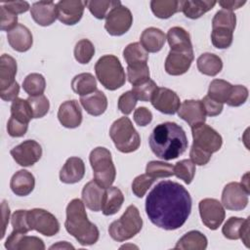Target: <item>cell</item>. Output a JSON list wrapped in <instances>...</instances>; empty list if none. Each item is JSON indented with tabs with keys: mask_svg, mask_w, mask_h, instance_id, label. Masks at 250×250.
<instances>
[{
	"mask_svg": "<svg viewBox=\"0 0 250 250\" xmlns=\"http://www.w3.org/2000/svg\"><path fill=\"white\" fill-rule=\"evenodd\" d=\"M89 160L95 181L104 188L111 187L116 177V169L110 151L104 146H98L90 152Z\"/></svg>",
	"mask_w": 250,
	"mask_h": 250,
	"instance_id": "52a82bcc",
	"label": "cell"
},
{
	"mask_svg": "<svg viewBox=\"0 0 250 250\" xmlns=\"http://www.w3.org/2000/svg\"><path fill=\"white\" fill-rule=\"evenodd\" d=\"M123 57L127 62V66H137L147 64L148 53L139 42L130 43L123 50Z\"/></svg>",
	"mask_w": 250,
	"mask_h": 250,
	"instance_id": "d6a6232c",
	"label": "cell"
},
{
	"mask_svg": "<svg viewBox=\"0 0 250 250\" xmlns=\"http://www.w3.org/2000/svg\"><path fill=\"white\" fill-rule=\"evenodd\" d=\"M18 16L9 12L4 6L0 7V28L3 31L12 30L18 23Z\"/></svg>",
	"mask_w": 250,
	"mask_h": 250,
	"instance_id": "db71d44e",
	"label": "cell"
},
{
	"mask_svg": "<svg viewBox=\"0 0 250 250\" xmlns=\"http://www.w3.org/2000/svg\"><path fill=\"white\" fill-rule=\"evenodd\" d=\"M27 129H28V124L22 123L12 116L10 117L7 124V131L11 137H14V138L22 137L25 135Z\"/></svg>",
	"mask_w": 250,
	"mask_h": 250,
	"instance_id": "9f6ffc18",
	"label": "cell"
},
{
	"mask_svg": "<svg viewBox=\"0 0 250 250\" xmlns=\"http://www.w3.org/2000/svg\"><path fill=\"white\" fill-rule=\"evenodd\" d=\"M155 180L149 177L147 174H142L137 176L132 183V191L137 196L142 198L147 189L151 187Z\"/></svg>",
	"mask_w": 250,
	"mask_h": 250,
	"instance_id": "681fc988",
	"label": "cell"
},
{
	"mask_svg": "<svg viewBox=\"0 0 250 250\" xmlns=\"http://www.w3.org/2000/svg\"><path fill=\"white\" fill-rule=\"evenodd\" d=\"M246 3L245 0H223L219 1V5L224 8V10L232 12L233 10H237L242 7Z\"/></svg>",
	"mask_w": 250,
	"mask_h": 250,
	"instance_id": "6125c7cd",
	"label": "cell"
},
{
	"mask_svg": "<svg viewBox=\"0 0 250 250\" xmlns=\"http://www.w3.org/2000/svg\"><path fill=\"white\" fill-rule=\"evenodd\" d=\"M133 118L137 125L144 127V126L148 125L151 122L152 113L148 108H146L145 106H140L137 109H135Z\"/></svg>",
	"mask_w": 250,
	"mask_h": 250,
	"instance_id": "680465c9",
	"label": "cell"
},
{
	"mask_svg": "<svg viewBox=\"0 0 250 250\" xmlns=\"http://www.w3.org/2000/svg\"><path fill=\"white\" fill-rule=\"evenodd\" d=\"M13 159L22 167L34 165L42 156L41 146L34 140H26L10 151Z\"/></svg>",
	"mask_w": 250,
	"mask_h": 250,
	"instance_id": "4fadbf2b",
	"label": "cell"
},
{
	"mask_svg": "<svg viewBox=\"0 0 250 250\" xmlns=\"http://www.w3.org/2000/svg\"><path fill=\"white\" fill-rule=\"evenodd\" d=\"M244 222H245V219L238 218V217H230L224 224L222 228V233L228 239H231V240L239 239V233Z\"/></svg>",
	"mask_w": 250,
	"mask_h": 250,
	"instance_id": "7dc6e473",
	"label": "cell"
},
{
	"mask_svg": "<svg viewBox=\"0 0 250 250\" xmlns=\"http://www.w3.org/2000/svg\"><path fill=\"white\" fill-rule=\"evenodd\" d=\"M166 39L171 50L181 52H193L189 33L183 27H171L167 32Z\"/></svg>",
	"mask_w": 250,
	"mask_h": 250,
	"instance_id": "4316f807",
	"label": "cell"
},
{
	"mask_svg": "<svg viewBox=\"0 0 250 250\" xmlns=\"http://www.w3.org/2000/svg\"><path fill=\"white\" fill-rule=\"evenodd\" d=\"M157 88L158 87L156 83L153 80L148 79L144 83L133 86L132 93L134 94L137 100H140L142 102H148L151 100Z\"/></svg>",
	"mask_w": 250,
	"mask_h": 250,
	"instance_id": "bcb514c9",
	"label": "cell"
},
{
	"mask_svg": "<svg viewBox=\"0 0 250 250\" xmlns=\"http://www.w3.org/2000/svg\"><path fill=\"white\" fill-rule=\"evenodd\" d=\"M146 174L154 180L160 178H168L174 176V166L163 161L152 160L146 164Z\"/></svg>",
	"mask_w": 250,
	"mask_h": 250,
	"instance_id": "ab89813d",
	"label": "cell"
},
{
	"mask_svg": "<svg viewBox=\"0 0 250 250\" xmlns=\"http://www.w3.org/2000/svg\"><path fill=\"white\" fill-rule=\"evenodd\" d=\"M65 211L64 227L66 231L83 246L95 244L99 239L100 232L97 226L88 220L83 201L78 198L72 199L67 204Z\"/></svg>",
	"mask_w": 250,
	"mask_h": 250,
	"instance_id": "3957f363",
	"label": "cell"
},
{
	"mask_svg": "<svg viewBox=\"0 0 250 250\" xmlns=\"http://www.w3.org/2000/svg\"><path fill=\"white\" fill-rule=\"evenodd\" d=\"M208 244L207 237L198 230H190L184 234L175 245L180 250H204Z\"/></svg>",
	"mask_w": 250,
	"mask_h": 250,
	"instance_id": "f546056e",
	"label": "cell"
},
{
	"mask_svg": "<svg viewBox=\"0 0 250 250\" xmlns=\"http://www.w3.org/2000/svg\"><path fill=\"white\" fill-rule=\"evenodd\" d=\"M198 70L208 76H215L221 72L223 62L221 58L212 53H204L200 55L196 61Z\"/></svg>",
	"mask_w": 250,
	"mask_h": 250,
	"instance_id": "1f68e13d",
	"label": "cell"
},
{
	"mask_svg": "<svg viewBox=\"0 0 250 250\" xmlns=\"http://www.w3.org/2000/svg\"><path fill=\"white\" fill-rule=\"evenodd\" d=\"M249 193L240 183H229L222 192V204L228 210L241 211L248 204Z\"/></svg>",
	"mask_w": 250,
	"mask_h": 250,
	"instance_id": "7c38bea8",
	"label": "cell"
},
{
	"mask_svg": "<svg viewBox=\"0 0 250 250\" xmlns=\"http://www.w3.org/2000/svg\"><path fill=\"white\" fill-rule=\"evenodd\" d=\"M233 39V31L227 28H213L211 32V41L217 49L229 48Z\"/></svg>",
	"mask_w": 250,
	"mask_h": 250,
	"instance_id": "ee69618b",
	"label": "cell"
},
{
	"mask_svg": "<svg viewBox=\"0 0 250 250\" xmlns=\"http://www.w3.org/2000/svg\"><path fill=\"white\" fill-rule=\"evenodd\" d=\"M127 78L133 86L147 81L149 79L148 65L143 64L137 66H127Z\"/></svg>",
	"mask_w": 250,
	"mask_h": 250,
	"instance_id": "c3c4849f",
	"label": "cell"
},
{
	"mask_svg": "<svg viewBox=\"0 0 250 250\" xmlns=\"http://www.w3.org/2000/svg\"><path fill=\"white\" fill-rule=\"evenodd\" d=\"M7 39L12 49L21 53L28 51L33 43L30 30L21 23H18L12 30L8 31Z\"/></svg>",
	"mask_w": 250,
	"mask_h": 250,
	"instance_id": "44dd1931",
	"label": "cell"
},
{
	"mask_svg": "<svg viewBox=\"0 0 250 250\" xmlns=\"http://www.w3.org/2000/svg\"><path fill=\"white\" fill-rule=\"evenodd\" d=\"M19 93H20V86H19V83L16 81L7 89L0 91V97L3 101L10 102L17 99Z\"/></svg>",
	"mask_w": 250,
	"mask_h": 250,
	"instance_id": "94428289",
	"label": "cell"
},
{
	"mask_svg": "<svg viewBox=\"0 0 250 250\" xmlns=\"http://www.w3.org/2000/svg\"><path fill=\"white\" fill-rule=\"evenodd\" d=\"M85 175V164L80 157H69L60 171V180L64 184L80 182Z\"/></svg>",
	"mask_w": 250,
	"mask_h": 250,
	"instance_id": "7402d4cb",
	"label": "cell"
},
{
	"mask_svg": "<svg viewBox=\"0 0 250 250\" xmlns=\"http://www.w3.org/2000/svg\"><path fill=\"white\" fill-rule=\"evenodd\" d=\"M27 211L28 210H17L16 212L13 213L11 218L13 230L21 233H26L31 230L28 224Z\"/></svg>",
	"mask_w": 250,
	"mask_h": 250,
	"instance_id": "f907efd6",
	"label": "cell"
},
{
	"mask_svg": "<svg viewBox=\"0 0 250 250\" xmlns=\"http://www.w3.org/2000/svg\"><path fill=\"white\" fill-rule=\"evenodd\" d=\"M80 103L87 113L93 116L102 115L107 108L106 96L100 90H96L89 95L80 97Z\"/></svg>",
	"mask_w": 250,
	"mask_h": 250,
	"instance_id": "484cf974",
	"label": "cell"
},
{
	"mask_svg": "<svg viewBox=\"0 0 250 250\" xmlns=\"http://www.w3.org/2000/svg\"><path fill=\"white\" fill-rule=\"evenodd\" d=\"M104 189L105 188L101 187L95 180L87 183L81 193L82 201L85 206L94 212L101 211Z\"/></svg>",
	"mask_w": 250,
	"mask_h": 250,
	"instance_id": "603a6c76",
	"label": "cell"
},
{
	"mask_svg": "<svg viewBox=\"0 0 250 250\" xmlns=\"http://www.w3.org/2000/svg\"><path fill=\"white\" fill-rule=\"evenodd\" d=\"M202 104H203V107H204V110H205V114L208 115V116H217L219 115L223 108H224V105L223 104L213 100L212 98H210L208 95L205 96L202 100Z\"/></svg>",
	"mask_w": 250,
	"mask_h": 250,
	"instance_id": "6f0895ef",
	"label": "cell"
},
{
	"mask_svg": "<svg viewBox=\"0 0 250 250\" xmlns=\"http://www.w3.org/2000/svg\"><path fill=\"white\" fill-rule=\"evenodd\" d=\"M82 110L76 100L63 102L58 110L60 123L69 129L77 128L82 123Z\"/></svg>",
	"mask_w": 250,
	"mask_h": 250,
	"instance_id": "ac0fdd59",
	"label": "cell"
},
{
	"mask_svg": "<svg viewBox=\"0 0 250 250\" xmlns=\"http://www.w3.org/2000/svg\"><path fill=\"white\" fill-rule=\"evenodd\" d=\"M236 25V16L233 12L227 10L218 11L212 20V28H227L234 31Z\"/></svg>",
	"mask_w": 250,
	"mask_h": 250,
	"instance_id": "b9f144b4",
	"label": "cell"
},
{
	"mask_svg": "<svg viewBox=\"0 0 250 250\" xmlns=\"http://www.w3.org/2000/svg\"><path fill=\"white\" fill-rule=\"evenodd\" d=\"M109 136L115 147L123 152L130 153L137 150L141 145V137L128 117L115 120L109 129Z\"/></svg>",
	"mask_w": 250,
	"mask_h": 250,
	"instance_id": "5b68a950",
	"label": "cell"
},
{
	"mask_svg": "<svg viewBox=\"0 0 250 250\" xmlns=\"http://www.w3.org/2000/svg\"><path fill=\"white\" fill-rule=\"evenodd\" d=\"M166 41L165 33L156 27L146 28L140 38V43L147 53L159 52Z\"/></svg>",
	"mask_w": 250,
	"mask_h": 250,
	"instance_id": "d4e9b609",
	"label": "cell"
},
{
	"mask_svg": "<svg viewBox=\"0 0 250 250\" xmlns=\"http://www.w3.org/2000/svg\"><path fill=\"white\" fill-rule=\"evenodd\" d=\"M95 72L100 83L107 90L114 91L125 84L124 68L117 57L104 55L95 64Z\"/></svg>",
	"mask_w": 250,
	"mask_h": 250,
	"instance_id": "277c9868",
	"label": "cell"
},
{
	"mask_svg": "<svg viewBox=\"0 0 250 250\" xmlns=\"http://www.w3.org/2000/svg\"><path fill=\"white\" fill-rule=\"evenodd\" d=\"M202 223L208 229H217L225 220L226 212L223 204L215 198H204L198 204Z\"/></svg>",
	"mask_w": 250,
	"mask_h": 250,
	"instance_id": "8fae6325",
	"label": "cell"
},
{
	"mask_svg": "<svg viewBox=\"0 0 250 250\" xmlns=\"http://www.w3.org/2000/svg\"><path fill=\"white\" fill-rule=\"evenodd\" d=\"M71 88L80 97L89 95L97 90V81L93 74L83 72L75 75L71 81Z\"/></svg>",
	"mask_w": 250,
	"mask_h": 250,
	"instance_id": "836d02e7",
	"label": "cell"
},
{
	"mask_svg": "<svg viewBox=\"0 0 250 250\" xmlns=\"http://www.w3.org/2000/svg\"><path fill=\"white\" fill-rule=\"evenodd\" d=\"M193 60V52L170 50L165 60V70L170 75H182L189 69Z\"/></svg>",
	"mask_w": 250,
	"mask_h": 250,
	"instance_id": "2e32d148",
	"label": "cell"
},
{
	"mask_svg": "<svg viewBox=\"0 0 250 250\" xmlns=\"http://www.w3.org/2000/svg\"><path fill=\"white\" fill-rule=\"evenodd\" d=\"M84 2H85V6H87L91 14L99 20L105 19L107 14L110 12L112 8L121 4L120 1H113V0L84 1Z\"/></svg>",
	"mask_w": 250,
	"mask_h": 250,
	"instance_id": "f35d334b",
	"label": "cell"
},
{
	"mask_svg": "<svg viewBox=\"0 0 250 250\" xmlns=\"http://www.w3.org/2000/svg\"><path fill=\"white\" fill-rule=\"evenodd\" d=\"M2 6H4L9 12L18 15L25 13L29 10L30 6L28 2L26 1H12V2H5L2 3Z\"/></svg>",
	"mask_w": 250,
	"mask_h": 250,
	"instance_id": "91938a15",
	"label": "cell"
},
{
	"mask_svg": "<svg viewBox=\"0 0 250 250\" xmlns=\"http://www.w3.org/2000/svg\"><path fill=\"white\" fill-rule=\"evenodd\" d=\"M231 87L232 85L226 80L214 79L209 85L208 96L221 104H225L229 99Z\"/></svg>",
	"mask_w": 250,
	"mask_h": 250,
	"instance_id": "8d00e7d4",
	"label": "cell"
},
{
	"mask_svg": "<svg viewBox=\"0 0 250 250\" xmlns=\"http://www.w3.org/2000/svg\"><path fill=\"white\" fill-rule=\"evenodd\" d=\"M73 54L75 60L79 63L86 64L92 60L93 56L95 55V47L90 40L81 39L75 44Z\"/></svg>",
	"mask_w": 250,
	"mask_h": 250,
	"instance_id": "60d3db41",
	"label": "cell"
},
{
	"mask_svg": "<svg viewBox=\"0 0 250 250\" xmlns=\"http://www.w3.org/2000/svg\"><path fill=\"white\" fill-rule=\"evenodd\" d=\"M193 145L205 149L211 153L217 152L222 145V136L212 127L205 123H201L191 127Z\"/></svg>",
	"mask_w": 250,
	"mask_h": 250,
	"instance_id": "30bf717a",
	"label": "cell"
},
{
	"mask_svg": "<svg viewBox=\"0 0 250 250\" xmlns=\"http://www.w3.org/2000/svg\"><path fill=\"white\" fill-rule=\"evenodd\" d=\"M58 20L66 25L76 24L82 18L85 2L80 0H62L57 4Z\"/></svg>",
	"mask_w": 250,
	"mask_h": 250,
	"instance_id": "9a60e30c",
	"label": "cell"
},
{
	"mask_svg": "<svg viewBox=\"0 0 250 250\" xmlns=\"http://www.w3.org/2000/svg\"><path fill=\"white\" fill-rule=\"evenodd\" d=\"M150 102L155 109L169 115L175 114L181 105L179 96L171 89L163 87L156 89Z\"/></svg>",
	"mask_w": 250,
	"mask_h": 250,
	"instance_id": "5bb4252c",
	"label": "cell"
},
{
	"mask_svg": "<svg viewBox=\"0 0 250 250\" xmlns=\"http://www.w3.org/2000/svg\"><path fill=\"white\" fill-rule=\"evenodd\" d=\"M174 175L188 185L194 178L195 164L189 159L180 160L174 166Z\"/></svg>",
	"mask_w": 250,
	"mask_h": 250,
	"instance_id": "7bdbcfd3",
	"label": "cell"
},
{
	"mask_svg": "<svg viewBox=\"0 0 250 250\" xmlns=\"http://www.w3.org/2000/svg\"><path fill=\"white\" fill-rule=\"evenodd\" d=\"M190 212V194L184 186L176 182L158 183L146 199V213L149 221L166 230L183 227Z\"/></svg>",
	"mask_w": 250,
	"mask_h": 250,
	"instance_id": "6da1fadb",
	"label": "cell"
},
{
	"mask_svg": "<svg viewBox=\"0 0 250 250\" xmlns=\"http://www.w3.org/2000/svg\"><path fill=\"white\" fill-rule=\"evenodd\" d=\"M148 145L157 157L172 160L186 151L188 142L186 132L180 125L175 122H164L153 128Z\"/></svg>",
	"mask_w": 250,
	"mask_h": 250,
	"instance_id": "7a4b0ae2",
	"label": "cell"
},
{
	"mask_svg": "<svg viewBox=\"0 0 250 250\" xmlns=\"http://www.w3.org/2000/svg\"><path fill=\"white\" fill-rule=\"evenodd\" d=\"M26 100L32 110L33 118H41L48 113L50 108V103L47 97H45L44 95L28 97Z\"/></svg>",
	"mask_w": 250,
	"mask_h": 250,
	"instance_id": "f6af8a7d",
	"label": "cell"
},
{
	"mask_svg": "<svg viewBox=\"0 0 250 250\" xmlns=\"http://www.w3.org/2000/svg\"><path fill=\"white\" fill-rule=\"evenodd\" d=\"M22 88L29 97L43 95L46 88V80L42 74L30 73L24 78Z\"/></svg>",
	"mask_w": 250,
	"mask_h": 250,
	"instance_id": "d590c367",
	"label": "cell"
},
{
	"mask_svg": "<svg viewBox=\"0 0 250 250\" xmlns=\"http://www.w3.org/2000/svg\"><path fill=\"white\" fill-rule=\"evenodd\" d=\"M5 247L9 250H24V249H35L44 250L45 245L41 238L37 236L26 235L25 233L18 232L13 230L7 237Z\"/></svg>",
	"mask_w": 250,
	"mask_h": 250,
	"instance_id": "ffe728a7",
	"label": "cell"
},
{
	"mask_svg": "<svg viewBox=\"0 0 250 250\" xmlns=\"http://www.w3.org/2000/svg\"><path fill=\"white\" fill-rule=\"evenodd\" d=\"M189 156H190V160L195 165L203 166V165H206L210 161L212 153L205 149H202L201 147L192 144L190 150H189Z\"/></svg>",
	"mask_w": 250,
	"mask_h": 250,
	"instance_id": "11a10c76",
	"label": "cell"
},
{
	"mask_svg": "<svg viewBox=\"0 0 250 250\" xmlns=\"http://www.w3.org/2000/svg\"><path fill=\"white\" fill-rule=\"evenodd\" d=\"M248 177H249V173L247 172L244 176H242V178H241V185L244 187V188L247 190V191H249L250 192V188H249V179H248Z\"/></svg>",
	"mask_w": 250,
	"mask_h": 250,
	"instance_id": "003e7915",
	"label": "cell"
},
{
	"mask_svg": "<svg viewBox=\"0 0 250 250\" xmlns=\"http://www.w3.org/2000/svg\"><path fill=\"white\" fill-rule=\"evenodd\" d=\"M11 116L22 123L28 124L33 118V114L27 100L21 98L15 99L11 104Z\"/></svg>",
	"mask_w": 250,
	"mask_h": 250,
	"instance_id": "74e56055",
	"label": "cell"
},
{
	"mask_svg": "<svg viewBox=\"0 0 250 250\" xmlns=\"http://www.w3.org/2000/svg\"><path fill=\"white\" fill-rule=\"evenodd\" d=\"M216 1L214 0H188L182 1L181 4V12L188 19H198L203 16L208 11L212 10L216 5Z\"/></svg>",
	"mask_w": 250,
	"mask_h": 250,
	"instance_id": "4dcf8cb0",
	"label": "cell"
},
{
	"mask_svg": "<svg viewBox=\"0 0 250 250\" xmlns=\"http://www.w3.org/2000/svg\"><path fill=\"white\" fill-rule=\"evenodd\" d=\"M74 249V246H72L71 244L67 243L66 241H60L57 244H54L50 247V249Z\"/></svg>",
	"mask_w": 250,
	"mask_h": 250,
	"instance_id": "03108f58",
	"label": "cell"
},
{
	"mask_svg": "<svg viewBox=\"0 0 250 250\" xmlns=\"http://www.w3.org/2000/svg\"><path fill=\"white\" fill-rule=\"evenodd\" d=\"M35 186L34 176L27 170H19L10 181L12 191L19 196H26L33 190Z\"/></svg>",
	"mask_w": 250,
	"mask_h": 250,
	"instance_id": "cb8c5ba5",
	"label": "cell"
},
{
	"mask_svg": "<svg viewBox=\"0 0 250 250\" xmlns=\"http://www.w3.org/2000/svg\"><path fill=\"white\" fill-rule=\"evenodd\" d=\"M1 208H2V217H3V224H2L3 230H2L1 238H3V237H4V234H5L6 227H7L8 223H9V216H10V208H9V205H8V203L6 202V200H3V201H2Z\"/></svg>",
	"mask_w": 250,
	"mask_h": 250,
	"instance_id": "be15d7a7",
	"label": "cell"
},
{
	"mask_svg": "<svg viewBox=\"0 0 250 250\" xmlns=\"http://www.w3.org/2000/svg\"><path fill=\"white\" fill-rule=\"evenodd\" d=\"M28 224L31 230H36L45 236H53L60 230L58 219L49 211L34 208L27 211Z\"/></svg>",
	"mask_w": 250,
	"mask_h": 250,
	"instance_id": "ba28073f",
	"label": "cell"
},
{
	"mask_svg": "<svg viewBox=\"0 0 250 250\" xmlns=\"http://www.w3.org/2000/svg\"><path fill=\"white\" fill-rule=\"evenodd\" d=\"M181 4L182 1L178 0H152L150 2V9L155 17L169 19L181 11Z\"/></svg>",
	"mask_w": 250,
	"mask_h": 250,
	"instance_id": "e575fe53",
	"label": "cell"
},
{
	"mask_svg": "<svg viewBox=\"0 0 250 250\" xmlns=\"http://www.w3.org/2000/svg\"><path fill=\"white\" fill-rule=\"evenodd\" d=\"M143 228V219L135 205H129L123 215L113 221L108 228L110 237L118 242L131 239L138 234Z\"/></svg>",
	"mask_w": 250,
	"mask_h": 250,
	"instance_id": "8992f818",
	"label": "cell"
},
{
	"mask_svg": "<svg viewBox=\"0 0 250 250\" xmlns=\"http://www.w3.org/2000/svg\"><path fill=\"white\" fill-rule=\"evenodd\" d=\"M136 104H137V99L132 93V91H127L123 93L119 97L118 103H117L118 109L125 115L130 114L135 108Z\"/></svg>",
	"mask_w": 250,
	"mask_h": 250,
	"instance_id": "f5cc1de1",
	"label": "cell"
},
{
	"mask_svg": "<svg viewBox=\"0 0 250 250\" xmlns=\"http://www.w3.org/2000/svg\"><path fill=\"white\" fill-rule=\"evenodd\" d=\"M30 15L37 24L51 25L58 19L57 5L53 1L35 2L30 8Z\"/></svg>",
	"mask_w": 250,
	"mask_h": 250,
	"instance_id": "d6986e66",
	"label": "cell"
},
{
	"mask_svg": "<svg viewBox=\"0 0 250 250\" xmlns=\"http://www.w3.org/2000/svg\"><path fill=\"white\" fill-rule=\"evenodd\" d=\"M124 202V195L117 187H109L104 189L102 212L105 216L114 215L117 213Z\"/></svg>",
	"mask_w": 250,
	"mask_h": 250,
	"instance_id": "83f0119b",
	"label": "cell"
},
{
	"mask_svg": "<svg viewBox=\"0 0 250 250\" xmlns=\"http://www.w3.org/2000/svg\"><path fill=\"white\" fill-rule=\"evenodd\" d=\"M17 62L10 55L3 54L0 58V91L7 89L15 80L17 74Z\"/></svg>",
	"mask_w": 250,
	"mask_h": 250,
	"instance_id": "f1b7e54d",
	"label": "cell"
},
{
	"mask_svg": "<svg viewBox=\"0 0 250 250\" xmlns=\"http://www.w3.org/2000/svg\"><path fill=\"white\" fill-rule=\"evenodd\" d=\"M133 16L131 11L122 4L112 8L107 14L104 22V28L112 36L125 34L132 26Z\"/></svg>",
	"mask_w": 250,
	"mask_h": 250,
	"instance_id": "9c48e42d",
	"label": "cell"
},
{
	"mask_svg": "<svg viewBox=\"0 0 250 250\" xmlns=\"http://www.w3.org/2000/svg\"><path fill=\"white\" fill-rule=\"evenodd\" d=\"M248 89L243 85H232L230 94L227 101V104L229 106H239L243 104L248 99Z\"/></svg>",
	"mask_w": 250,
	"mask_h": 250,
	"instance_id": "816d5d0a",
	"label": "cell"
},
{
	"mask_svg": "<svg viewBox=\"0 0 250 250\" xmlns=\"http://www.w3.org/2000/svg\"><path fill=\"white\" fill-rule=\"evenodd\" d=\"M239 238L242 240V242L245 244L246 247H249V218L245 219V222L241 228Z\"/></svg>",
	"mask_w": 250,
	"mask_h": 250,
	"instance_id": "e7e4bbea",
	"label": "cell"
},
{
	"mask_svg": "<svg viewBox=\"0 0 250 250\" xmlns=\"http://www.w3.org/2000/svg\"><path fill=\"white\" fill-rule=\"evenodd\" d=\"M177 112L179 117L185 120L190 127L204 123L206 120L205 110L202 102L199 100L184 101Z\"/></svg>",
	"mask_w": 250,
	"mask_h": 250,
	"instance_id": "e0dca14e",
	"label": "cell"
}]
</instances>
